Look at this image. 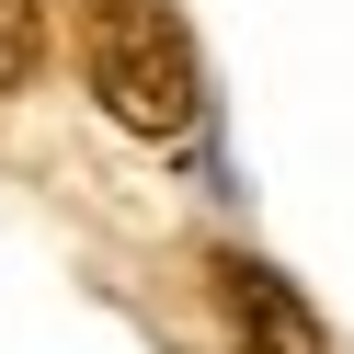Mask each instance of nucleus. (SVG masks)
Here are the masks:
<instances>
[{
  "label": "nucleus",
  "instance_id": "nucleus-1",
  "mask_svg": "<svg viewBox=\"0 0 354 354\" xmlns=\"http://www.w3.org/2000/svg\"><path fill=\"white\" fill-rule=\"evenodd\" d=\"M80 80L138 138H183L206 115V69H194V35L171 0H80Z\"/></svg>",
  "mask_w": 354,
  "mask_h": 354
},
{
  "label": "nucleus",
  "instance_id": "nucleus-2",
  "mask_svg": "<svg viewBox=\"0 0 354 354\" xmlns=\"http://www.w3.org/2000/svg\"><path fill=\"white\" fill-rule=\"evenodd\" d=\"M206 274H217V308H229V354H331L320 308H308L297 286L274 274V263H252V252H217Z\"/></svg>",
  "mask_w": 354,
  "mask_h": 354
},
{
  "label": "nucleus",
  "instance_id": "nucleus-3",
  "mask_svg": "<svg viewBox=\"0 0 354 354\" xmlns=\"http://www.w3.org/2000/svg\"><path fill=\"white\" fill-rule=\"evenodd\" d=\"M46 57V0H0V92H24Z\"/></svg>",
  "mask_w": 354,
  "mask_h": 354
}]
</instances>
